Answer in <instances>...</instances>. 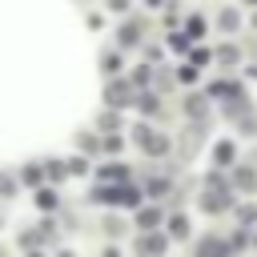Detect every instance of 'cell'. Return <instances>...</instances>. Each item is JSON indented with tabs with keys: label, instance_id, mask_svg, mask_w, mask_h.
Listing matches in <instances>:
<instances>
[{
	"label": "cell",
	"instance_id": "obj_7",
	"mask_svg": "<svg viewBox=\"0 0 257 257\" xmlns=\"http://www.w3.org/2000/svg\"><path fill=\"white\" fill-rule=\"evenodd\" d=\"M213 157H217V165H229V161H233V145H229V141H221V145L213 149Z\"/></svg>",
	"mask_w": 257,
	"mask_h": 257
},
{
	"label": "cell",
	"instance_id": "obj_10",
	"mask_svg": "<svg viewBox=\"0 0 257 257\" xmlns=\"http://www.w3.org/2000/svg\"><path fill=\"white\" fill-rule=\"evenodd\" d=\"M141 225L153 233V225H157V209H141Z\"/></svg>",
	"mask_w": 257,
	"mask_h": 257
},
{
	"label": "cell",
	"instance_id": "obj_4",
	"mask_svg": "<svg viewBox=\"0 0 257 257\" xmlns=\"http://www.w3.org/2000/svg\"><path fill=\"white\" fill-rule=\"evenodd\" d=\"M197 257H225V245H221L217 237H205V241L197 245Z\"/></svg>",
	"mask_w": 257,
	"mask_h": 257
},
{
	"label": "cell",
	"instance_id": "obj_1",
	"mask_svg": "<svg viewBox=\"0 0 257 257\" xmlns=\"http://www.w3.org/2000/svg\"><path fill=\"white\" fill-rule=\"evenodd\" d=\"M165 249H169V241H165L161 233H145V237L137 241V253H141V257H165Z\"/></svg>",
	"mask_w": 257,
	"mask_h": 257
},
{
	"label": "cell",
	"instance_id": "obj_12",
	"mask_svg": "<svg viewBox=\"0 0 257 257\" xmlns=\"http://www.w3.org/2000/svg\"><path fill=\"white\" fill-rule=\"evenodd\" d=\"M241 221H257V209H253V205H245V209H241Z\"/></svg>",
	"mask_w": 257,
	"mask_h": 257
},
{
	"label": "cell",
	"instance_id": "obj_6",
	"mask_svg": "<svg viewBox=\"0 0 257 257\" xmlns=\"http://www.w3.org/2000/svg\"><path fill=\"white\" fill-rule=\"evenodd\" d=\"M124 100H133L128 88H124V84H112V88H108V104H124Z\"/></svg>",
	"mask_w": 257,
	"mask_h": 257
},
{
	"label": "cell",
	"instance_id": "obj_11",
	"mask_svg": "<svg viewBox=\"0 0 257 257\" xmlns=\"http://www.w3.org/2000/svg\"><path fill=\"white\" fill-rule=\"evenodd\" d=\"M133 40H137V24H124L120 28V44H133Z\"/></svg>",
	"mask_w": 257,
	"mask_h": 257
},
{
	"label": "cell",
	"instance_id": "obj_9",
	"mask_svg": "<svg viewBox=\"0 0 257 257\" xmlns=\"http://www.w3.org/2000/svg\"><path fill=\"white\" fill-rule=\"evenodd\" d=\"M237 185H241V189H253V185H257V177H253L249 169H237Z\"/></svg>",
	"mask_w": 257,
	"mask_h": 257
},
{
	"label": "cell",
	"instance_id": "obj_5",
	"mask_svg": "<svg viewBox=\"0 0 257 257\" xmlns=\"http://www.w3.org/2000/svg\"><path fill=\"white\" fill-rule=\"evenodd\" d=\"M237 24H241V16H237L233 8H225V12H221V28H225V32H237Z\"/></svg>",
	"mask_w": 257,
	"mask_h": 257
},
{
	"label": "cell",
	"instance_id": "obj_2",
	"mask_svg": "<svg viewBox=\"0 0 257 257\" xmlns=\"http://www.w3.org/2000/svg\"><path fill=\"white\" fill-rule=\"evenodd\" d=\"M137 141H141V149H149L153 157H161V153H165V137H157V133H153V128H145V124L137 128Z\"/></svg>",
	"mask_w": 257,
	"mask_h": 257
},
{
	"label": "cell",
	"instance_id": "obj_3",
	"mask_svg": "<svg viewBox=\"0 0 257 257\" xmlns=\"http://www.w3.org/2000/svg\"><path fill=\"white\" fill-rule=\"evenodd\" d=\"M201 205H205V213H221V209L229 205V193H225V189H217V193H205V201H201Z\"/></svg>",
	"mask_w": 257,
	"mask_h": 257
},
{
	"label": "cell",
	"instance_id": "obj_8",
	"mask_svg": "<svg viewBox=\"0 0 257 257\" xmlns=\"http://www.w3.org/2000/svg\"><path fill=\"white\" fill-rule=\"evenodd\" d=\"M169 233H173V237H185V233H189V221H185V217H173V221H169Z\"/></svg>",
	"mask_w": 257,
	"mask_h": 257
},
{
	"label": "cell",
	"instance_id": "obj_13",
	"mask_svg": "<svg viewBox=\"0 0 257 257\" xmlns=\"http://www.w3.org/2000/svg\"><path fill=\"white\" fill-rule=\"evenodd\" d=\"M245 4H257V0H245Z\"/></svg>",
	"mask_w": 257,
	"mask_h": 257
}]
</instances>
